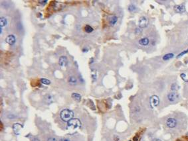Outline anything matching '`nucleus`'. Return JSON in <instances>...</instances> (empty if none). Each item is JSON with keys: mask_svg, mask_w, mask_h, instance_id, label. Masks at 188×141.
I'll return each instance as SVG.
<instances>
[{"mask_svg": "<svg viewBox=\"0 0 188 141\" xmlns=\"http://www.w3.org/2000/svg\"><path fill=\"white\" fill-rule=\"evenodd\" d=\"M81 126V122L78 119H73L67 123V130L71 133H74Z\"/></svg>", "mask_w": 188, "mask_h": 141, "instance_id": "f257e3e1", "label": "nucleus"}, {"mask_svg": "<svg viewBox=\"0 0 188 141\" xmlns=\"http://www.w3.org/2000/svg\"><path fill=\"white\" fill-rule=\"evenodd\" d=\"M73 116H74V113L71 110H70V109H63L61 112V114H60L61 119L63 121L67 122V123L68 121H70L71 119H73Z\"/></svg>", "mask_w": 188, "mask_h": 141, "instance_id": "f03ea898", "label": "nucleus"}, {"mask_svg": "<svg viewBox=\"0 0 188 141\" xmlns=\"http://www.w3.org/2000/svg\"><path fill=\"white\" fill-rule=\"evenodd\" d=\"M160 103V98L157 95H152L150 99V104L151 108H154L157 107Z\"/></svg>", "mask_w": 188, "mask_h": 141, "instance_id": "7ed1b4c3", "label": "nucleus"}, {"mask_svg": "<svg viewBox=\"0 0 188 141\" xmlns=\"http://www.w3.org/2000/svg\"><path fill=\"white\" fill-rule=\"evenodd\" d=\"M139 27L140 29H144L148 27V19L146 17H141L138 21Z\"/></svg>", "mask_w": 188, "mask_h": 141, "instance_id": "20e7f679", "label": "nucleus"}, {"mask_svg": "<svg viewBox=\"0 0 188 141\" xmlns=\"http://www.w3.org/2000/svg\"><path fill=\"white\" fill-rule=\"evenodd\" d=\"M166 125L168 128L173 129V128L176 127V125H177V121L173 118H169L166 120Z\"/></svg>", "mask_w": 188, "mask_h": 141, "instance_id": "39448f33", "label": "nucleus"}, {"mask_svg": "<svg viewBox=\"0 0 188 141\" xmlns=\"http://www.w3.org/2000/svg\"><path fill=\"white\" fill-rule=\"evenodd\" d=\"M179 98V94L175 92H172L167 94V99L171 102L177 101Z\"/></svg>", "mask_w": 188, "mask_h": 141, "instance_id": "423d86ee", "label": "nucleus"}, {"mask_svg": "<svg viewBox=\"0 0 188 141\" xmlns=\"http://www.w3.org/2000/svg\"><path fill=\"white\" fill-rule=\"evenodd\" d=\"M22 129H23V126L21 124H19V123H15L13 125V132H14V133L16 135H20Z\"/></svg>", "mask_w": 188, "mask_h": 141, "instance_id": "0eeeda50", "label": "nucleus"}, {"mask_svg": "<svg viewBox=\"0 0 188 141\" xmlns=\"http://www.w3.org/2000/svg\"><path fill=\"white\" fill-rule=\"evenodd\" d=\"M59 65L61 66L62 68H65L67 64H68V60L66 56H61L60 57L59 60Z\"/></svg>", "mask_w": 188, "mask_h": 141, "instance_id": "6e6552de", "label": "nucleus"}, {"mask_svg": "<svg viewBox=\"0 0 188 141\" xmlns=\"http://www.w3.org/2000/svg\"><path fill=\"white\" fill-rule=\"evenodd\" d=\"M174 10L176 13H183L185 12V6L183 5H176L174 6Z\"/></svg>", "mask_w": 188, "mask_h": 141, "instance_id": "1a4fd4ad", "label": "nucleus"}, {"mask_svg": "<svg viewBox=\"0 0 188 141\" xmlns=\"http://www.w3.org/2000/svg\"><path fill=\"white\" fill-rule=\"evenodd\" d=\"M5 41L7 44H9V45H13L16 43V39L14 35H9L6 38Z\"/></svg>", "mask_w": 188, "mask_h": 141, "instance_id": "9d476101", "label": "nucleus"}, {"mask_svg": "<svg viewBox=\"0 0 188 141\" xmlns=\"http://www.w3.org/2000/svg\"><path fill=\"white\" fill-rule=\"evenodd\" d=\"M138 43L142 46H147L150 43V40L147 37H144V38H142V39H141L140 40H139Z\"/></svg>", "mask_w": 188, "mask_h": 141, "instance_id": "9b49d317", "label": "nucleus"}, {"mask_svg": "<svg viewBox=\"0 0 188 141\" xmlns=\"http://www.w3.org/2000/svg\"><path fill=\"white\" fill-rule=\"evenodd\" d=\"M45 100L46 101V103L47 104H50L51 103L52 101H53V97L50 94H47L45 96Z\"/></svg>", "mask_w": 188, "mask_h": 141, "instance_id": "f8f14e48", "label": "nucleus"}, {"mask_svg": "<svg viewBox=\"0 0 188 141\" xmlns=\"http://www.w3.org/2000/svg\"><path fill=\"white\" fill-rule=\"evenodd\" d=\"M117 21H118V17L115 15L112 16L111 17H110V21H109L110 24V25H112V26H114V25H116V23H117Z\"/></svg>", "mask_w": 188, "mask_h": 141, "instance_id": "ddd939ff", "label": "nucleus"}, {"mask_svg": "<svg viewBox=\"0 0 188 141\" xmlns=\"http://www.w3.org/2000/svg\"><path fill=\"white\" fill-rule=\"evenodd\" d=\"M174 57V54L173 53H168V54H166L163 56V60H165V61H167V60H169L170 59H172Z\"/></svg>", "mask_w": 188, "mask_h": 141, "instance_id": "4468645a", "label": "nucleus"}, {"mask_svg": "<svg viewBox=\"0 0 188 141\" xmlns=\"http://www.w3.org/2000/svg\"><path fill=\"white\" fill-rule=\"evenodd\" d=\"M72 97L74 99L75 101L79 102L81 100V95L79 93H73L72 94Z\"/></svg>", "mask_w": 188, "mask_h": 141, "instance_id": "2eb2a0df", "label": "nucleus"}, {"mask_svg": "<svg viewBox=\"0 0 188 141\" xmlns=\"http://www.w3.org/2000/svg\"><path fill=\"white\" fill-rule=\"evenodd\" d=\"M7 19L5 17H1L0 19V27L3 28L7 25Z\"/></svg>", "mask_w": 188, "mask_h": 141, "instance_id": "dca6fc26", "label": "nucleus"}, {"mask_svg": "<svg viewBox=\"0 0 188 141\" xmlns=\"http://www.w3.org/2000/svg\"><path fill=\"white\" fill-rule=\"evenodd\" d=\"M77 82V80L73 76L70 77L68 78V83H70L71 85H75Z\"/></svg>", "mask_w": 188, "mask_h": 141, "instance_id": "f3484780", "label": "nucleus"}, {"mask_svg": "<svg viewBox=\"0 0 188 141\" xmlns=\"http://www.w3.org/2000/svg\"><path fill=\"white\" fill-rule=\"evenodd\" d=\"M93 30H94L93 28L92 27H90V25H86V26L84 27V31H86V33H92Z\"/></svg>", "mask_w": 188, "mask_h": 141, "instance_id": "a211bd4d", "label": "nucleus"}, {"mask_svg": "<svg viewBox=\"0 0 188 141\" xmlns=\"http://www.w3.org/2000/svg\"><path fill=\"white\" fill-rule=\"evenodd\" d=\"M180 77L182 78V79L185 82H188V74H185V73H182L180 74Z\"/></svg>", "mask_w": 188, "mask_h": 141, "instance_id": "6ab92c4d", "label": "nucleus"}, {"mask_svg": "<svg viewBox=\"0 0 188 141\" xmlns=\"http://www.w3.org/2000/svg\"><path fill=\"white\" fill-rule=\"evenodd\" d=\"M179 89V86H178L177 83H172V86H171V89H172V91L175 92V91L178 90Z\"/></svg>", "mask_w": 188, "mask_h": 141, "instance_id": "aec40b11", "label": "nucleus"}, {"mask_svg": "<svg viewBox=\"0 0 188 141\" xmlns=\"http://www.w3.org/2000/svg\"><path fill=\"white\" fill-rule=\"evenodd\" d=\"M128 9L129 11H130V12H134V11H135L136 10V7L134 4H130L128 6Z\"/></svg>", "mask_w": 188, "mask_h": 141, "instance_id": "412c9836", "label": "nucleus"}, {"mask_svg": "<svg viewBox=\"0 0 188 141\" xmlns=\"http://www.w3.org/2000/svg\"><path fill=\"white\" fill-rule=\"evenodd\" d=\"M41 82L43 84H45V85H49L51 83V81L47 80L46 78H41Z\"/></svg>", "mask_w": 188, "mask_h": 141, "instance_id": "4be33fe9", "label": "nucleus"}, {"mask_svg": "<svg viewBox=\"0 0 188 141\" xmlns=\"http://www.w3.org/2000/svg\"><path fill=\"white\" fill-rule=\"evenodd\" d=\"M188 52V49L186 50H184V51H183V52H181L179 54H178V55L177 56V58H179V57H181V56H182L185 55V54H186Z\"/></svg>", "mask_w": 188, "mask_h": 141, "instance_id": "5701e85b", "label": "nucleus"}, {"mask_svg": "<svg viewBox=\"0 0 188 141\" xmlns=\"http://www.w3.org/2000/svg\"><path fill=\"white\" fill-rule=\"evenodd\" d=\"M135 33H136V34H138V35H140V34H141L142 33V29H140V28H137V29H136V30H135Z\"/></svg>", "mask_w": 188, "mask_h": 141, "instance_id": "b1692460", "label": "nucleus"}, {"mask_svg": "<svg viewBox=\"0 0 188 141\" xmlns=\"http://www.w3.org/2000/svg\"><path fill=\"white\" fill-rule=\"evenodd\" d=\"M39 3H40L41 5H45V4H46V3H47V0H45V1H39Z\"/></svg>", "mask_w": 188, "mask_h": 141, "instance_id": "393cba45", "label": "nucleus"}, {"mask_svg": "<svg viewBox=\"0 0 188 141\" xmlns=\"http://www.w3.org/2000/svg\"><path fill=\"white\" fill-rule=\"evenodd\" d=\"M47 141H56V139L55 138H48V140H47Z\"/></svg>", "mask_w": 188, "mask_h": 141, "instance_id": "a878e982", "label": "nucleus"}, {"mask_svg": "<svg viewBox=\"0 0 188 141\" xmlns=\"http://www.w3.org/2000/svg\"><path fill=\"white\" fill-rule=\"evenodd\" d=\"M32 141H39V139H38L37 138H33Z\"/></svg>", "mask_w": 188, "mask_h": 141, "instance_id": "bb28decb", "label": "nucleus"}, {"mask_svg": "<svg viewBox=\"0 0 188 141\" xmlns=\"http://www.w3.org/2000/svg\"><path fill=\"white\" fill-rule=\"evenodd\" d=\"M61 141H70L68 139H67V138H63V139H61Z\"/></svg>", "mask_w": 188, "mask_h": 141, "instance_id": "cd10ccee", "label": "nucleus"}, {"mask_svg": "<svg viewBox=\"0 0 188 141\" xmlns=\"http://www.w3.org/2000/svg\"><path fill=\"white\" fill-rule=\"evenodd\" d=\"M152 141H162L160 140V139H154V140H153Z\"/></svg>", "mask_w": 188, "mask_h": 141, "instance_id": "c85d7f7f", "label": "nucleus"}, {"mask_svg": "<svg viewBox=\"0 0 188 141\" xmlns=\"http://www.w3.org/2000/svg\"></svg>", "mask_w": 188, "mask_h": 141, "instance_id": "c756f323", "label": "nucleus"}]
</instances>
